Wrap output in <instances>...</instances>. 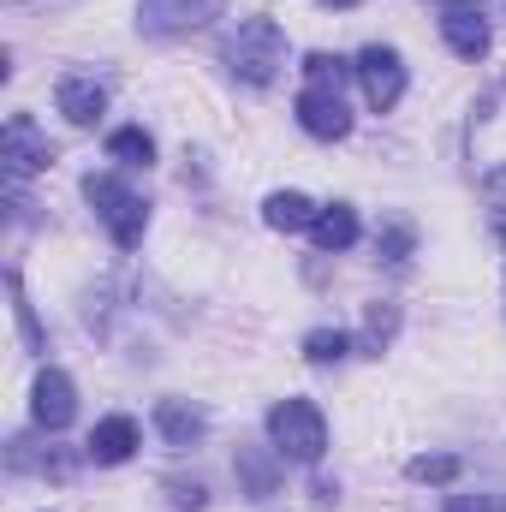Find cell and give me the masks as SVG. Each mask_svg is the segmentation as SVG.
<instances>
[{
	"label": "cell",
	"mask_w": 506,
	"mask_h": 512,
	"mask_svg": "<svg viewBox=\"0 0 506 512\" xmlns=\"http://www.w3.org/2000/svg\"><path fill=\"white\" fill-rule=\"evenodd\" d=\"M268 441L280 459H298V465H316L328 453V423L310 399H280L268 411Z\"/></svg>",
	"instance_id": "cell-1"
},
{
	"label": "cell",
	"mask_w": 506,
	"mask_h": 512,
	"mask_svg": "<svg viewBox=\"0 0 506 512\" xmlns=\"http://www.w3.org/2000/svg\"><path fill=\"white\" fill-rule=\"evenodd\" d=\"M84 197H90V209L108 221V233H114V245H120V251L143 245L149 209H143V197H137V191H126L114 173H90V179H84Z\"/></svg>",
	"instance_id": "cell-2"
},
{
	"label": "cell",
	"mask_w": 506,
	"mask_h": 512,
	"mask_svg": "<svg viewBox=\"0 0 506 512\" xmlns=\"http://www.w3.org/2000/svg\"><path fill=\"white\" fill-rule=\"evenodd\" d=\"M227 60H233V72H239L245 84H274V72L286 66V36H280V24H274V18H245L239 36H233V48H227Z\"/></svg>",
	"instance_id": "cell-3"
},
{
	"label": "cell",
	"mask_w": 506,
	"mask_h": 512,
	"mask_svg": "<svg viewBox=\"0 0 506 512\" xmlns=\"http://www.w3.org/2000/svg\"><path fill=\"white\" fill-rule=\"evenodd\" d=\"M358 84H364V102L376 108V114H387V108H399V96H405V60L393 54V48H381V42H370L358 60Z\"/></svg>",
	"instance_id": "cell-4"
},
{
	"label": "cell",
	"mask_w": 506,
	"mask_h": 512,
	"mask_svg": "<svg viewBox=\"0 0 506 512\" xmlns=\"http://www.w3.org/2000/svg\"><path fill=\"white\" fill-rule=\"evenodd\" d=\"M221 6H227V0H143V6H137V24H143L149 36H191V30H203V24H215Z\"/></svg>",
	"instance_id": "cell-5"
},
{
	"label": "cell",
	"mask_w": 506,
	"mask_h": 512,
	"mask_svg": "<svg viewBox=\"0 0 506 512\" xmlns=\"http://www.w3.org/2000/svg\"><path fill=\"white\" fill-rule=\"evenodd\" d=\"M0 161H6V173H12V185H18V179L42 173V167L54 161V143L36 131L30 114H12V120H6V137H0Z\"/></svg>",
	"instance_id": "cell-6"
},
{
	"label": "cell",
	"mask_w": 506,
	"mask_h": 512,
	"mask_svg": "<svg viewBox=\"0 0 506 512\" xmlns=\"http://www.w3.org/2000/svg\"><path fill=\"white\" fill-rule=\"evenodd\" d=\"M298 126L310 131V137H322V143H334V137H346V131H352V108H346V96H340V90L310 84V90L298 96Z\"/></svg>",
	"instance_id": "cell-7"
},
{
	"label": "cell",
	"mask_w": 506,
	"mask_h": 512,
	"mask_svg": "<svg viewBox=\"0 0 506 512\" xmlns=\"http://www.w3.org/2000/svg\"><path fill=\"white\" fill-rule=\"evenodd\" d=\"M30 417L42 429H66L78 417V387H72L66 370H42L36 376V387H30Z\"/></svg>",
	"instance_id": "cell-8"
},
{
	"label": "cell",
	"mask_w": 506,
	"mask_h": 512,
	"mask_svg": "<svg viewBox=\"0 0 506 512\" xmlns=\"http://www.w3.org/2000/svg\"><path fill=\"white\" fill-rule=\"evenodd\" d=\"M54 108H60L72 126H96V120L108 114V90H102L96 78H84V72H66V78L54 84Z\"/></svg>",
	"instance_id": "cell-9"
},
{
	"label": "cell",
	"mask_w": 506,
	"mask_h": 512,
	"mask_svg": "<svg viewBox=\"0 0 506 512\" xmlns=\"http://www.w3.org/2000/svg\"><path fill=\"white\" fill-rule=\"evenodd\" d=\"M137 423H131L126 411H114V417H102L96 429H90V441H84V453L96 459V465H126L131 453H137Z\"/></svg>",
	"instance_id": "cell-10"
},
{
	"label": "cell",
	"mask_w": 506,
	"mask_h": 512,
	"mask_svg": "<svg viewBox=\"0 0 506 512\" xmlns=\"http://www.w3.org/2000/svg\"><path fill=\"white\" fill-rule=\"evenodd\" d=\"M441 36H447V48H453L459 60H483V54H489V24H483L477 6H447Z\"/></svg>",
	"instance_id": "cell-11"
},
{
	"label": "cell",
	"mask_w": 506,
	"mask_h": 512,
	"mask_svg": "<svg viewBox=\"0 0 506 512\" xmlns=\"http://www.w3.org/2000/svg\"><path fill=\"white\" fill-rule=\"evenodd\" d=\"M155 429H161L173 447H191V441L209 429V417H203V405H191V399H161V405H155Z\"/></svg>",
	"instance_id": "cell-12"
},
{
	"label": "cell",
	"mask_w": 506,
	"mask_h": 512,
	"mask_svg": "<svg viewBox=\"0 0 506 512\" xmlns=\"http://www.w3.org/2000/svg\"><path fill=\"white\" fill-rule=\"evenodd\" d=\"M262 221H268L274 233H298V227L316 221V203H310L304 191H274V197L262 203Z\"/></svg>",
	"instance_id": "cell-13"
},
{
	"label": "cell",
	"mask_w": 506,
	"mask_h": 512,
	"mask_svg": "<svg viewBox=\"0 0 506 512\" xmlns=\"http://www.w3.org/2000/svg\"><path fill=\"white\" fill-rule=\"evenodd\" d=\"M310 233H316L322 251H346V245H358V215H352L346 203H328V209H316Z\"/></svg>",
	"instance_id": "cell-14"
},
{
	"label": "cell",
	"mask_w": 506,
	"mask_h": 512,
	"mask_svg": "<svg viewBox=\"0 0 506 512\" xmlns=\"http://www.w3.org/2000/svg\"><path fill=\"white\" fill-rule=\"evenodd\" d=\"M108 155H114L120 167H149V161H155V137L143 126H126V131L108 137Z\"/></svg>",
	"instance_id": "cell-15"
},
{
	"label": "cell",
	"mask_w": 506,
	"mask_h": 512,
	"mask_svg": "<svg viewBox=\"0 0 506 512\" xmlns=\"http://www.w3.org/2000/svg\"><path fill=\"white\" fill-rule=\"evenodd\" d=\"M239 477H245V489H251V501H268V495H274V483H280V471H274V459H262L256 447H239Z\"/></svg>",
	"instance_id": "cell-16"
},
{
	"label": "cell",
	"mask_w": 506,
	"mask_h": 512,
	"mask_svg": "<svg viewBox=\"0 0 506 512\" xmlns=\"http://www.w3.org/2000/svg\"><path fill=\"white\" fill-rule=\"evenodd\" d=\"M304 78L322 84V90H340L346 78H358V66H346L340 54H310V60H304Z\"/></svg>",
	"instance_id": "cell-17"
},
{
	"label": "cell",
	"mask_w": 506,
	"mask_h": 512,
	"mask_svg": "<svg viewBox=\"0 0 506 512\" xmlns=\"http://www.w3.org/2000/svg\"><path fill=\"white\" fill-rule=\"evenodd\" d=\"M352 352V340L340 334V328H316V334H304V358L310 364H340Z\"/></svg>",
	"instance_id": "cell-18"
},
{
	"label": "cell",
	"mask_w": 506,
	"mask_h": 512,
	"mask_svg": "<svg viewBox=\"0 0 506 512\" xmlns=\"http://www.w3.org/2000/svg\"><path fill=\"white\" fill-rule=\"evenodd\" d=\"M411 245H417V233H411V221H381V233H376V256H387V262H405L411 256Z\"/></svg>",
	"instance_id": "cell-19"
},
{
	"label": "cell",
	"mask_w": 506,
	"mask_h": 512,
	"mask_svg": "<svg viewBox=\"0 0 506 512\" xmlns=\"http://www.w3.org/2000/svg\"><path fill=\"white\" fill-rule=\"evenodd\" d=\"M411 477H417V483H453V477H459V459H453V453H417V459H411Z\"/></svg>",
	"instance_id": "cell-20"
},
{
	"label": "cell",
	"mask_w": 506,
	"mask_h": 512,
	"mask_svg": "<svg viewBox=\"0 0 506 512\" xmlns=\"http://www.w3.org/2000/svg\"><path fill=\"white\" fill-rule=\"evenodd\" d=\"M6 286H12V310H18V328H24L30 352H42V328H36V310L24 304V280H18V274H6Z\"/></svg>",
	"instance_id": "cell-21"
},
{
	"label": "cell",
	"mask_w": 506,
	"mask_h": 512,
	"mask_svg": "<svg viewBox=\"0 0 506 512\" xmlns=\"http://www.w3.org/2000/svg\"><path fill=\"white\" fill-rule=\"evenodd\" d=\"M447 512H506V495H453Z\"/></svg>",
	"instance_id": "cell-22"
},
{
	"label": "cell",
	"mask_w": 506,
	"mask_h": 512,
	"mask_svg": "<svg viewBox=\"0 0 506 512\" xmlns=\"http://www.w3.org/2000/svg\"><path fill=\"white\" fill-rule=\"evenodd\" d=\"M387 334H393V310H370V352H381V340H387Z\"/></svg>",
	"instance_id": "cell-23"
},
{
	"label": "cell",
	"mask_w": 506,
	"mask_h": 512,
	"mask_svg": "<svg viewBox=\"0 0 506 512\" xmlns=\"http://www.w3.org/2000/svg\"><path fill=\"white\" fill-rule=\"evenodd\" d=\"M322 6H358V0H322Z\"/></svg>",
	"instance_id": "cell-24"
},
{
	"label": "cell",
	"mask_w": 506,
	"mask_h": 512,
	"mask_svg": "<svg viewBox=\"0 0 506 512\" xmlns=\"http://www.w3.org/2000/svg\"><path fill=\"white\" fill-rule=\"evenodd\" d=\"M447 6H477V0H447Z\"/></svg>",
	"instance_id": "cell-25"
}]
</instances>
